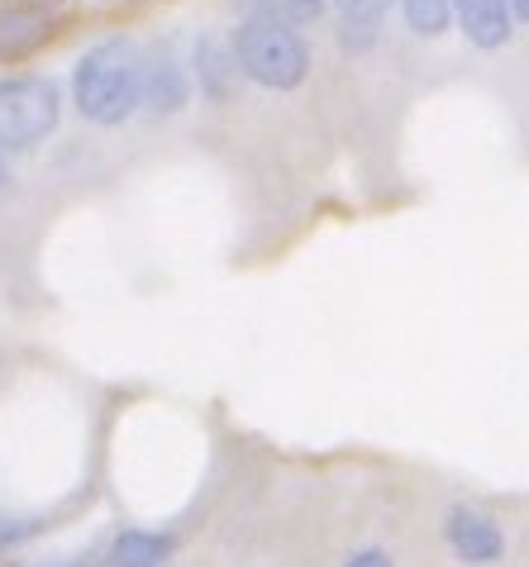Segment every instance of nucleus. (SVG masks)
Wrapping results in <instances>:
<instances>
[{
	"instance_id": "nucleus-1",
	"label": "nucleus",
	"mask_w": 529,
	"mask_h": 567,
	"mask_svg": "<svg viewBox=\"0 0 529 567\" xmlns=\"http://www.w3.org/2000/svg\"><path fill=\"white\" fill-rule=\"evenodd\" d=\"M138 72L144 53L129 39H105L76 58L72 72V105L91 124H124L138 110Z\"/></svg>"
},
{
	"instance_id": "nucleus-2",
	"label": "nucleus",
	"mask_w": 529,
	"mask_h": 567,
	"mask_svg": "<svg viewBox=\"0 0 529 567\" xmlns=\"http://www.w3.org/2000/svg\"><path fill=\"white\" fill-rule=\"evenodd\" d=\"M229 49H235L239 72L253 76V82L268 91H295L310 72V49H305L301 29L272 6L248 14L235 29V39H229Z\"/></svg>"
},
{
	"instance_id": "nucleus-3",
	"label": "nucleus",
	"mask_w": 529,
	"mask_h": 567,
	"mask_svg": "<svg viewBox=\"0 0 529 567\" xmlns=\"http://www.w3.org/2000/svg\"><path fill=\"white\" fill-rule=\"evenodd\" d=\"M62 96L49 76H6L0 82V148H34L58 130Z\"/></svg>"
},
{
	"instance_id": "nucleus-4",
	"label": "nucleus",
	"mask_w": 529,
	"mask_h": 567,
	"mask_svg": "<svg viewBox=\"0 0 529 567\" xmlns=\"http://www.w3.org/2000/svg\"><path fill=\"white\" fill-rule=\"evenodd\" d=\"M444 539L448 548H454V558L458 563H468V567H491L496 558L506 554V534L501 525H496L491 515H481L473 506H454L444 519Z\"/></svg>"
},
{
	"instance_id": "nucleus-5",
	"label": "nucleus",
	"mask_w": 529,
	"mask_h": 567,
	"mask_svg": "<svg viewBox=\"0 0 529 567\" xmlns=\"http://www.w3.org/2000/svg\"><path fill=\"white\" fill-rule=\"evenodd\" d=\"M186 72L177 53L167 49V43H158V49L144 53V72H138V105H148L153 115H177V110L186 105Z\"/></svg>"
},
{
	"instance_id": "nucleus-6",
	"label": "nucleus",
	"mask_w": 529,
	"mask_h": 567,
	"mask_svg": "<svg viewBox=\"0 0 529 567\" xmlns=\"http://www.w3.org/2000/svg\"><path fill=\"white\" fill-rule=\"evenodd\" d=\"M448 14H458L463 34L477 49H501L510 39V6L506 0H448Z\"/></svg>"
},
{
	"instance_id": "nucleus-7",
	"label": "nucleus",
	"mask_w": 529,
	"mask_h": 567,
	"mask_svg": "<svg viewBox=\"0 0 529 567\" xmlns=\"http://www.w3.org/2000/svg\"><path fill=\"white\" fill-rule=\"evenodd\" d=\"M53 24H58V10H49V6H14V10H6L0 14V53L14 58V53L39 49V43L53 34Z\"/></svg>"
},
{
	"instance_id": "nucleus-8",
	"label": "nucleus",
	"mask_w": 529,
	"mask_h": 567,
	"mask_svg": "<svg viewBox=\"0 0 529 567\" xmlns=\"http://www.w3.org/2000/svg\"><path fill=\"white\" fill-rule=\"evenodd\" d=\"M196 72H200V91L210 101H229L239 86V62H235V49L220 39V34H206L196 43Z\"/></svg>"
},
{
	"instance_id": "nucleus-9",
	"label": "nucleus",
	"mask_w": 529,
	"mask_h": 567,
	"mask_svg": "<svg viewBox=\"0 0 529 567\" xmlns=\"http://www.w3.org/2000/svg\"><path fill=\"white\" fill-rule=\"evenodd\" d=\"M167 554H173V534L124 529V534H115L111 554H105V567H163Z\"/></svg>"
},
{
	"instance_id": "nucleus-10",
	"label": "nucleus",
	"mask_w": 529,
	"mask_h": 567,
	"mask_svg": "<svg viewBox=\"0 0 529 567\" xmlns=\"http://www.w3.org/2000/svg\"><path fill=\"white\" fill-rule=\"evenodd\" d=\"M339 6V34H344V49L363 53L382 29V14L392 0H334Z\"/></svg>"
},
{
	"instance_id": "nucleus-11",
	"label": "nucleus",
	"mask_w": 529,
	"mask_h": 567,
	"mask_svg": "<svg viewBox=\"0 0 529 567\" xmlns=\"http://www.w3.org/2000/svg\"><path fill=\"white\" fill-rule=\"evenodd\" d=\"M401 6H406V20H411L415 34L434 39L448 29V0H401Z\"/></svg>"
},
{
	"instance_id": "nucleus-12",
	"label": "nucleus",
	"mask_w": 529,
	"mask_h": 567,
	"mask_svg": "<svg viewBox=\"0 0 529 567\" xmlns=\"http://www.w3.org/2000/svg\"><path fill=\"white\" fill-rule=\"evenodd\" d=\"M34 534H43V519L39 515H0V554H6V548L29 544Z\"/></svg>"
},
{
	"instance_id": "nucleus-13",
	"label": "nucleus",
	"mask_w": 529,
	"mask_h": 567,
	"mask_svg": "<svg viewBox=\"0 0 529 567\" xmlns=\"http://www.w3.org/2000/svg\"><path fill=\"white\" fill-rule=\"evenodd\" d=\"M324 10V0H282V14L287 20H315Z\"/></svg>"
},
{
	"instance_id": "nucleus-14",
	"label": "nucleus",
	"mask_w": 529,
	"mask_h": 567,
	"mask_svg": "<svg viewBox=\"0 0 529 567\" xmlns=\"http://www.w3.org/2000/svg\"><path fill=\"white\" fill-rule=\"evenodd\" d=\"M344 567H392V554H382V548H357Z\"/></svg>"
},
{
	"instance_id": "nucleus-15",
	"label": "nucleus",
	"mask_w": 529,
	"mask_h": 567,
	"mask_svg": "<svg viewBox=\"0 0 529 567\" xmlns=\"http://www.w3.org/2000/svg\"><path fill=\"white\" fill-rule=\"evenodd\" d=\"M10 567H96V554H82V558H53V563H10Z\"/></svg>"
},
{
	"instance_id": "nucleus-16",
	"label": "nucleus",
	"mask_w": 529,
	"mask_h": 567,
	"mask_svg": "<svg viewBox=\"0 0 529 567\" xmlns=\"http://www.w3.org/2000/svg\"><path fill=\"white\" fill-rule=\"evenodd\" d=\"M510 14H520V20H529V0H506Z\"/></svg>"
},
{
	"instance_id": "nucleus-17",
	"label": "nucleus",
	"mask_w": 529,
	"mask_h": 567,
	"mask_svg": "<svg viewBox=\"0 0 529 567\" xmlns=\"http://www.w3.org/2000/svg\"><path fill=\"white\" fill-rule=\"evenodd\" d=\"M10 182V172H6V148H0V186Z\"/></svg>"
}]
</instances>
